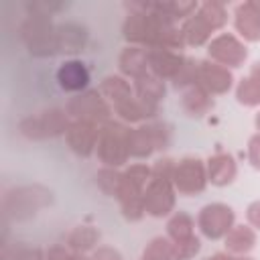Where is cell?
<instances>
[{"instance_id":"obj_1","label":"cell","mask_w":260,"mask_h":260,"mask_svg":"<svg viewBox=\"0 0 260 260\" xmlns=\"http://www.w3.org/2000/svg\"><path fill=\"white\" fill-rule=\"evenodd\" d=\"M199 219H201L203 232L211 238H217L228 230L232 221V209L223 205H207Z\"/></svg>"},{"instance_id":"obj_2","label":"cell","mask_w":260,"mask_h":260,"mask_svg":"<svg viewBox=\"0 0 260 260\" xmlns=\"http://www.w3.org/2000/svg\"><path fill=\"white\" fill-rule=\"evenodd\" d=\"M209 53L225 63H232V65H238L244 57H246V49H242V45L230 37V35H223L219 39L213 41V45L209 47Z\"/></svg>"},{"instance_id":"obj_3","label":"cell","mask_w":260,"mask_h":260,"mask_svg":"<svg viewBox=\"0 0 260 260\" xmlns=\"http://www.w3.org/2000/svg\"><path fill=\"white\" fill-rule=\"evenodd\" d=\"M185 165L179 167L177 171V185L183 191H199L203 187V173L201 167L197 165L199 160H183Z\"/></svg>"},{"instance_id":"obj_4","label":"cell","mask_w":260,"mask_h":260,"mask_svg":"<svg viewBox=\"0 0 260 260\" xmlns=\"http://www.w3.org/2000/svg\"><path fill=\"white\" fill-rule=\"evenodd\" d=\"M236 16H238V28L248 39H258L260 37V14L252 4L238 6Z\"/></svg>"},{"instance_id":"obj_5","label":"cell","mask_w":260,"mask_h":260,"mask_svg":"<svg viewBox=\"0 0 260 260\" xmlns=\"http://www.w3.org/2000/svg\"><path fill=\"white\" fill-rule=\"evenodd\" d=\"M59 81L65 89H79L87 83V71L81 63L71 61L59 69Z\"/></svg>"},{"instance_id":"obj_6","label":"cell","mask_w":260,"mask_h":260,"mask_svg":"<svg viewBox=\"0 0 260 260\" xmlns=\"http://www.w3.org/2000/svg\"><path fill=\"white\" fill-rule=\"evenodd\" d=\"M234 175V162L230 156H217L211 162V177L215 183H225Z\"/></svg>"},{"instance_id":"obj_7","label":"cell","mask_w":260,"mask_h":260,"mask_svg":"<svg viewBox=\"0 0 260 260\" xmlns=\"http://www.w3.org/2000/svg\"><path fill=\"white\" fill-rule=\"evenodd\" d=\"M252 242H254V236H252L248 230L240 228V230L230 238V248H232V250H248V248L252 246Z\"/></svg>"},{"instance_id":"obj_8","label":"cell","mask_w":260,"mask_h":260,"mask_svg":"<svg viewBox=\"0 0 260 260\" xmlns=\"http://www.w3.org/2000/svg\"><path fill=\"white\" fill-rule=\"evenodd\" d=\"M252 160L256 167H260V138L252 140Z\"/></svg>"}]
</instances>
